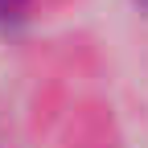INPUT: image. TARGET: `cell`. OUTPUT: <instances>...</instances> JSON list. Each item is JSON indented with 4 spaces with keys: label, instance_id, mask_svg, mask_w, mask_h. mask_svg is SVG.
<instances>
[{
    "label": "cell",
    "instance_id": "6da1fadb",
    "mask_svg": "<svg viewBox=\"0 0 148 148\" xmlns=\"http://www.w3.org/2000/svg\"><path fill=\"white\" fill-rule=\"evenodd\" d=\"M29 0H0V21H8V16H21Z\"/></svg>",
    "mask_w": 148,
    "mask_h": 148
}]
</instances>
